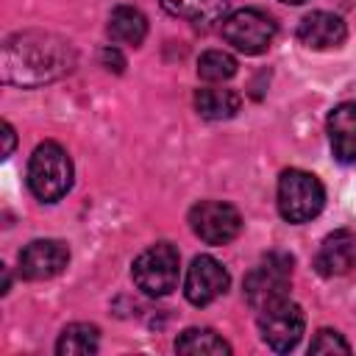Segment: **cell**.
Wrapping results in <instances>:
<instances>
[{"label":"cell","mask_w":356,"mask_h":356,"mask_svg":"<svg viewBox=\"0 0 356 356\" xmlns=\"http://www.w3.org/2000/svg\"><path fill=\"white\" fill-rule=\"evenodd\" d=\"M345 36H348V28H345L342 17H337L331 11H312L298 25V39L312 50L339 47L345 42Z\"/></svg>","instance_id":"obj_12"},{"label":"cell","mask_w":356,"mask_h":356,"mask_svg":"<svg viewBox=\"0 0 356 356\" xmlns=\"http://www.w3.org/2000/svg\"><path fill=\"white\" fill-rule=\"evenodd\" d=\"M228 284H231V275L217 259L195 256L184 278V295L192 306H209L228 289Z\"/></svg>","instance_id":"obj_9"},{"label":"cell","mask_w":356,"mask_h":356,"mask_svg":"<svg viewBox=\"0 0 356 356\" xmlns=\"http://www.w3.org/2000/svg\"><path fill=\"white\" fill-rule=\"evenodd\" d=\"M28 186L42 203L61 200L72 186V161L58 142L36 145L28 161Z\"/></svg>","instance_id":"obj_2"},{"label":"cell","mask_w":356,"mask_h":356,"mask_svg":"<svg viewBox=\"0 0 356 356\" xmlns=\"http://www.w3.org/2000/svg\"><path fill=\"white\" fill-rule=\"evenodd\" d=\"M178 250L167 242L150 245L147 250H142L131 267L134 284L150 295V298H164L178 286Z\"/></svg>","instance_id":"obj_5"},{"label":"cell","mask_w":356,"mask_h":356,"mask_svg":"<svg viewBox=\"0 0 356 356\" xmlns=\"http://www.w3.org/2000/svg\"><path fill=\"white\" fill-rule=\"evenodd\" d=\"M108 36L117 44H142L147 36V19L139 8L134 6H117L108 17Z\"/></svg>","instance_id":"obj_15"},{"label":"cell","mask_w":356,"mask_h":356,"mask_svg":"<svg viewBox=\"0 0 356 356\" xmlns=\"http://www.w3.org/2000/svg\"><path fill=\"white\" fill-rule=\"evenodd\" d=\"M234 72H236V58L225 50H206L197 58V75L209 83L228 81V78H234Z\"/></svg>","instance_id":"obj_19"},{"label":"cell","mask_w":356,"mask_h":356,"mask_svg":"<svg viewBox=\"0 0 356 356\" xmlns=\"http://www.w3.org/2000/svg\"><path fill=\"white\" fill-rule=\"evenodd\" d=\"M289 281H292V256L289 253H270L264 256L242 281V292H245V300L259 312L281 298H286V289H289Z\"/></svg>","instance_id":"obj_4"},{"label":"cell","mask_w":356,"mask_h":356,"mask_svg":"<svg viewBox=\"0 0 356 356\" xmlns=\"http://www.w3.org/2000/svg\"><path fill=\"white\" fill-rule=\"evenodd\" d=\"M328 139L339 161H356V103H339L328 114Z\"/></svg>","instance_id":"obj_13"},{"label":"cell","mask_w":356,"mask_h":356,"mask_svg":"<svg viewBox=\"0 0 356 356\" xmlns=\"http://www.w3.org/2000/svg\"><path fill=\"white\" fill-rule=\"evenodd\" d=\"M175 350L186 356H228L231 345L211 328H186L175 339Z\"/></svg>","instance_id":"obj_17"},{"label":"cell","mask_w":356,"mask_h":356,"mask_svg":"<svg viewBox=\"0 0 356 356\" xmlns=\"http://www.w3.org/2000/svg\"><path fill=\"white\" fill-rule=\"evenodd\" d=\"M189 225H192L195 236H200L206 245H225L239 236L242 217L231 203L200 200L189 209Z\"/></svg>","instance_id":"obj_8"},{"label":"cell","mask_w":356,"mask_h":356,"mask_svg":"<svg viewBox=\"0 0 356 356\" xmlns=\"http://www.w3.org/2000/svg\"><path fill=\"white\" fill-rule=\"evenodd\" d=\"M159 3L167 14L189 19V22L203 25V28L222 22L228 14V0H159Z\"/></svg>","instance_id":"obj_14"},{"label":"cell","mask_w":356,"mask_h":356,"mask_svg":"<svg viewBox=\"0 0 356 356\" xmlns=\"http://www.w3.org/2000/svg\"><path fill=\"white\" fill-rule=\"evenodd\" d=\"M100 58H103V64H106V70H114V72H122V67H125V58L120 56V50H117V47H106V50L100 53Z\"/></svg>","instance_id":"obj_21"},{"label":"cell","mask_w":356,"mask_h":356,"mask_svg":"<svg viewBox=\"0 0 356 356\" xmlns=\"http://www.w3.org/2000/svg\"><path fill=\"white\" fill-rule=\"evenodd\" d=\"M0 136H3V159H8L11 153H14V145H17V136H14V128H11V122H3L0 125Z\"/></svg>","instance_id":"obj_22"},{"label":"cell","mask_w":356,"mask_h":356,"mask_svg":"<svg viewBox=\"0 0 356 356\" xmlns=\"http://www.w3.org/2000/svg\"><path fill=\"white\" fill-rule=\"evenodd\" d=\"M353 264H356V234L348 228L328 234L314 256V270L325 278L345 275V273H350Z\"/></svg>","instance_id":"obj_11"},{"label":"cell","mask_w":356,"mask_h":356,"mask_svg":"<svg viewBox=\"0 0 356 356\" xmlns=\"http://www.w3.org/2000/svg\"><path fill=\"white\" fill-rule=\"evenodd\" d=\"M72 47L56 33L25 31L3 44V81L17 86H42L72 70Z\"/></svg>","instance_id":"obj_1"},{"label":"cell","mask_w":356,"mask_h":356,"mask_svg":"<svg viewBox=\"0 0 356 356\" xmlns=\"http://www.w3.org/2000/svg\"><path fill=\"white\" fill-rule=\"evenodd\" d=\"M275 19L259 8H239L222 19V39L245 56L264 53L275 39Z\"/></svg>","instance_id":"obj_6"},{"label":"cell","mask_w":356,"mask_h":356,"mask_svg":"<svg viewBox=\"0 0 356 356\" xmlns=\"http://www.w3.org/2000/svg\"><path fill=\"white\" fill-rule=\"evenodd\" d=\"M309 353H350V345L342 339L339 331L323 328V331L314 334V339L309 345Z\"/></svg>","instance_id":"obj_20"},{"label":"cell","mask_w":356,"mask_h":356,"mask_svg":"<svg viewBox=\"0 0 356 356\" xmlns=\"http://www.w3.org/2000/svg\"><path fill=\"white\" fill-rule=\"evenodd\" d=\"M281 3H289V6H300V3H306V0H281Z\"/></svg>","instance_id":"obj_23"},{"label":"cell","mask_w":356,"mask_h":356,"mask_svg":"<svg viewBox=\"0 0 356 356\" xmlns=\"http://www.w3.org/2000/svg\"><path fill=\"white\" fill-rule=\"evenodd\" d=\"M325 189L306 170H284L278 178V211L286 222H309L323 211Z\"/></svg>","instance_id":"obj_3"},{"label":"cell","mask_w":356,"mask_h":356,"mask_svg":"<svg viewBox=\"0 0 356 356\" xmlns=\"http://www.w3.org/2000/svg\"><path fill=\"white\" fill-rule=\"evenodd\" d=\"M239 106H242V97L234 89L206 86V89L195 92V108L206 120H228L239 111Z\"/></svg>","instance_id":"obj_16"},{"label":"cell","mask_w":356,"mask_h":356,"mask_svg":"<svg viewBox=\"0 0 356 356\" xmlns=\"http://www.w3.org/2000/svg\"><path fill=\"white\" fill-rule=\"evenodd\" d=\"M303 328H306L303 309L298 303H292L289 298H281V300L259 309V331H261V339L273 350H278V353L292 350L300 342Z\"/></svg>","instance_id":"obj_7"},{"label":"cell","mask_w":356,"mask_h":356,"mask_svg":"<svg viewBox=\"0 0 356 356\" xmlns=\"http://www.w3.org/2000/svg\"><path fill=\"white\" fill-rule=\"evenodd\" d=\"M70 261V248L58 239H33L19 253V273L28 281H44L58 275Z\"/></svg>","instance_id":"obj_10"},{"label":"cell","mask_w":356,"mask_h":356,"mask_svg":"<svg viewBox=\"0 0 356 356\" xmlns=\"http://www.w3.org/2000/svg\"><path fill=\"white\" fill-rule=\"evenodd\" d=\"M100 345V331L92 323H72L61 331L58 342H56V353L58 356H86L95 353Z\"/></svg>","instance_id":"obj_18"}]
</instances>
